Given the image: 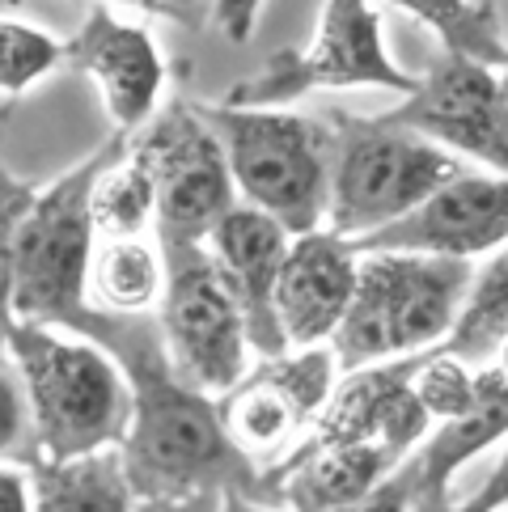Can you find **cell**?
<instances>
[{
	"label": "cell",
	"mask_w": 508,
	"mask_h": 512,
	"mask_svg": "<svg viewBox=\"0 0 508 512\" xmlns=\"http://www.w3.org/2000/svg\"><path fill=\"white\" fill-rule=\"evenodd\" d=\"M500 512H508V504H504V508H500Z\"/></svg>",
	"instance_id": "38"
},
{
	"label": "cell",
	"mask_w": 508,
	"mask_h": 512,
	"mask_svg": "<svg viewBox=\"0 0 508 512\" xmlns=\"http://www.w3.org/2000/svg\"><path fill=\"white\" fill-rule=\"evenodd\" d=\"M504 504H508V445L496 457V466L487 470V479L479 483L475 496L458 504V512H500Z\"/></svg>",
	"instance_id": "30"
},
{
	"label": "cell",
	"mask_w": 508,
	"mask_h": 512,
	"mask_svg": "<svg viewBox=\"0 0 508 512\" xmlns=\"http://www.w3.org/2000/svg\"><path fill=\"white\" fill-rule=\"evenodd\" d=\"M263 0H216L212 22L221 26V34L229 43H246L254 34V17H259Z\"/></svg>",
	"instance_id": "31"
},
{
	"label": "cell",
	"mask_w": 508,
	"mask_h": 512,
	"mask_svg": "<svg viewBox=\"0 0 508 512\" xmlns=\"http://www.w3.org/2000/svg\"><path fill=\"white\" fill-rule=\"evenodd\" d=\"M0 462H17V466L39 462L30 398L22 386V373H17V364L5 347H0Z\"/></svg>",
	"instance_id": "26"
},
{
	"label": "cell",
	"mask_w": 508,
	"mask_h": 512,
	"mask_svg": "<svg viewBox=\"0 0 508 512\" xmlns=\"http://www.w3.org/2000/svg\"><path fill=\"white\" fill-rule=\"evenodd\" d=\"M72 335H85L111 352L132 386V428L119 453L136 500L242 491L271 504L263 466L229 441L216 398L195 390L170 364L157 314H111L89 305Z\"/></svg>",
	"instance_id": "1"
},
{
	"label": "cell",
	"mask_w": 508,
	"mask_h": 512,
	"mask_svg": "<svg viewBox=\"0 0 508 512\" xmlns=\"http://www.w3.org/2000/svg\"><path fill=\"white\" fill-rule=\"evenodd\" d=\"M64 60L98 85L106 111L115 119V132L132 136L157 115L166 68H161L157 43L144 26L119 22L111 9L98 5L85 17V26L68 39Z\"/></svg>",
	"instance_id": "15"
},
{
	"label": "cell",
	"mask_w": 508,
	"mask_h": 512,
	"mask_svg": "<svg viewBox=\"0 0 508 512\" xmlns=\"http://www.w3.org/2000/svg\"><path fill=\"white\" fill-rule=\"evenodd\" d=\"M415 364L420 356L381 360L343 373L314 428L288 453H314L331 445H390L398 457H411V449H420L432 432V419L411 390Z\"/></svg>",
	"instance_id": "12"
},
{
	"label": "cell",
	"mask_w": 508,
	"mask_h": 512,
	"mask_svg": "<svg viewBox=\"0 0 508 512\" xmlns=\"http://www.w3.org/2000/svg\"><path fill=\"white\" fill-rule=\"evenodd\" d=\"M225 512H280L276 504H263V500H250L242 491H225Z\"/></svg>",
	"instance_id": "34"
},
{
	"label": "cell",
	"mask_w": 508,
	"mask_h": 512,
	"mask_svg": "<svg viewBox=\"0 0 508 512\" xmlns=\"http://www.w3.org/2000/svg\"><path fill=\"white\" fill-rule=\"evenodd\" d=\"M466 166L441 144L411 132L386 115H335L331 119V204L326 229L365 237L415 212Z\"/></svg>",
	"instance_id": "5"
},
{
	"label": "cell",
	"mask_w": 508,
	"mask_h": 512,
	"mask_svg": "<svg viewBox=\"0 0 508 512\" xmlns=\"http://www.w3.org/2000/svg\"><path fill=\"white\" fill-rule=\"evenodd\" d=\"M504 436H508V377L496 364H479L475 407L441 424L437 432H428L420 453H411L420 496H453V479L462 474V466L475 462L479 453H487Z\"/></svg>",
	"instance_id": "18"
},
{
	"label": "cell",
	"mask_w": 508,
	"mask_h": 512,
	"mask_svg": "<svg viewBox=\"0 0 508 512\" xmlns=\"http://www.w3.org/2000/svg\"><path fill=\"white\" fill-rule=\"evenodd\" d=\"M504 339H508V242L492 250V259L475 271L470 297L458 322H453V331L445 335L441 352L479 369V364H492Z\"/></svg>",
	"instance_id": "21"
},
{
	"label": "cell",
	"mask_w": 508,
	"mask_h": 512,
	"mask_svg": "<svg viewBox=\"0 0 508 512\" xmlns=\"http://www.w3.org/2000/svg\"><path fill=\"white\" fill-rule=\"evenodd\" d=\"M411 512H458V500L453 496H420Z\"/></svg>",
	"instance_id": "35"
},
{
	"label": "cell",
	"mask_w": 508,
	"mask_h": 512,
	"mask_svg": "<svg viewBox=\"0 0 508 512\" xmlns=\"http://www.w3.org/2000/svg\"><path fill=\"white\" fill-rule=\"evenodd\" d=\"M221 140L242 204L267 212L293 237L326 229L331 123L263 106H199Z\"/></svg>",
	"instance_id": "6"
},
{
	"label": "cell",
	"mask_w": 508,
	"mask_h": 512,
	"mask_svg": "<svg viewBox=\"0 0 508 512\" xmlns=\"http://www.w3.org/2000/svg\"><path fill=\"white\" fill-rule=\"evenodd\" d=\"M64 60V47L51 34L13 17H0V94H26Z\"/></svg>",
	"instance_id": "25"
},
{
	"label": "cell",
	"mask_w": 508,
	"mask_h": 512,
	"mask_svg": "<svg viewBox=\"0 0 508 512\" xmlns=\"http://www.w3.org/2000/svg\"><path fill=\"white\" fill-rule=\"evenodd\" d=\"M492 364H496V369H500V373H504V377H508V339H504V343H500V352H496V356H492Z\"/></svg>",
	"instance_id": "36"
},
{
	"label": "cell",
	"mask_w": 508,
	"mask_h": 512,
	"mask_svg": "<svg viewBox=\"0 0 508 512\" xmlns=\"http://www.w3.org/2000/svg\"><path fill=\"white\" fill-rule=\"evenodd\" d=\"M140 512H225V496H221V491H199V496L140 500Z\"/></svg>",
	"instance_id": "33"
},
{
	"label": "cell",
	"mask_w": 508,
	"mask_h": 512,
	"mask_svg": "<svg viewBox=\"0 0 508 512\" xmlns=\"http://www.w3.org/2000/svg\"><path fill=\"white\" fill-rule=\"evenodd\" d=\"M508 242V174L462 170L441 191H432L415 212L386 229L356 237V254L407 250V254H445L475 263Z\"/></svg>",
	"instance_id": "13"
},
{
	"label": "cell",
	"mask_w": 508,
	"mask_h": 512,
	"mask_svg": "<svg viewBox=\"0 0 508 512\" xmlns=\"http://www.w3.org/2000/svg\"><path fill=\"white\" fill-rule=\"evenodd\" d=\"M153 221H157L153 178H149V170H144V161L132 157V149H127L94 187L98 237L102 242L106 237H140V229H149Z\"/></svg>",
	"instance_id": "23"
},
{
	"label": "cell",
	"mask_w": 508,
	"mask_h": 512,
	"mask_svg": "<svg viewBox=\"0 0 508 512\" xmlns=\"http://www.w3.org/2000/svg\"><path fill=\"white\" fill-rule=\"evenodd\" d=\"M394 5L437 30L449 56L479 60L487 68L508 60V26L487 0H394Z\"/></svg>",
	"instance_id": "22"
},
{
	"label": "cell",
	"mask_w": 508,
	"mask_h": 512,
	"mask_svg": "<svg viewBox=\"0 0 508 512\" xmlns=\"http://www.w3.org/2000/svg\"><path fill=\"white\" fill-rule=\"evenodd\" d=\"M216 271L225 276L233 301H238L242 318H246V339L254 356H284L293 352L284 339V326L276 318V284H280V267L284 254L293 246V233L280 221H271L267 212L250 208V204H233L229 216L208 233Z\"/></svg>",
	"instance_id": "14"
},
{
	"label": "cell",
	"mask_w": 508,
	"mask_h": 512,
	"mask_svg": "<svg viewBox=\"0 0 508 512\" xmlns=\"http://www.w3.org/2000/svg\"><path fill=\"white\" fill-rule=\"evenodd\" d=\"M500 98H504V111H508V60H504V77H500Z\"/></svg>",
	"instance_id": "37"
},
{
	"label": "cell",
	"mask_w": 508,
	"mask_h": 512,
	"mask_svg": "<svg viewBox=\"0 0 508 512\" xmlns=\"http://www.w3.org/2000/svg\"><path fill=\"white\" fill-rule=\"evenodd\" d=\"M166 288V259L140 237H106L94 250L89 301L111 314H153Z\"/></svg>",
	"instance_id": "20"
},
{
	"label": "cell",
	"mask_w": 508,
	"mask_h": 512,
	"mask_svg": "<svg viewBox=\"0 0 508 512\" xmlns=\"http://www.w3.org/2000/svg\"><path fill=\"white\" fill-rule=\"evenodd\" d=\"M390 445H331L314 453H284L276 466L263 470L271 504L288 512H339L365 500L377 483L403 466Z\"/></svg>",
	"instance_id": "17"
},
{
	"label": "cell",
	"mask_w": 508,
	"mask_h": 512,
	"mask_svg": "<svg viewBox=\"0 0 508 512\" xmlns=\"http://www.w3.org/2000/svg\"><path fill=\"white\" fill-rule=\"evenodd\" d=\"M0 512H34L30 466H9V462H0Z\"/></svg>",
	"instance_id": "32"
},
{
	"label": "cell",
	"mask_w": 508,
	"mask_h": 512,
	"mask_svg": "<svg viewBox=\"0 0 508 512\" xmlns=\"http://www.w3.org/2000/svg\"><path fill=\"white\" fill-rule=\"evenodd\" d=\"M161 259L166 288L157 301V322L170 364L195 390L221 398L250 369L246 318L204 242H170L161 246Z\"/></svg>",
	"instance_id": "7"
},
{
	"label": "cell",
	"mask_w": 508,
	"mask_h": 512,
	"mask_svg": "<svg viewBox=\"0 0 508 512\" xmlns=\"http://www.w3.org/2000/svg\"><path fill=\"white\" fill-rule=\"evenodd\" d=\"M30 398L39 457L119 449L132 428V386L123 369L85 335L13 322L5 339Z\"/></svg>",
	"instance_id": "3"
},
{
	"label": "cell",
	"mask_w": 508,
	"mask_h": 512,
	"mask_svg": "<svg viewBox=\"0 0 508 512\" xmlns=\"http://www.w3.org/2000/svg\"><path fill=\"white\" fill-rule=\"evenodd\" d=\"M356 271L360 254L348 237L331 229L293 237L276 284V318L293 352L318 347L339 331L356 292Z\"/></svg>",
	"instance_id": "16"
},
{
	"label": "cell",
	"mask_w": 508,
	"mask_h": 512,
	"mask_svg": "<svg viewBox=\"0 0 508 512\" xmlns=\"http://www.w3.org/2000/svg\"><path fill=\"white\" fill-rule=\"evenodd\" d=\"M115 5H132L140 13L166 17V22H178L187 30H199L216 13V0H115Z\"/></svg>",
	"instance_id": "29"
},
{
	"label": "cell",
	"mask_w": 508,
	"mask_h": 512,
	"mask_svg": "<svg viewBox=\"0 0 508 512\" xmlns=\"http://www.w3.org/2000/svg\"><path fill=\"white\" fill-rule=\"evenodd\" d=\"M34 512H140L119 449L39 457L30 466Z\"/></svg>",
	"instance_id": "19"
},
{
	"label": "cell",
	"mask_w": 508,
	"mask_h": 512,
	"mask_svg": "<svg viewBox=\"0 0 508 512\" xmlns=\"http://www.w3.org/2000/svg\"><path fill=\"white\" fill-rule=\"evenodd\" d=\"M132 157L144 161L157 191V237L170 242H208V233L238 204L229 157L221 140L191 102H170L127 136Z\"/></svg>",
	"instance_id": "8"
},
{
	"label": "cell",
	"mask_w": 508,
	"mask_h": 512,
	"mask_svg": "<svg viewBox=\"0 0 508 512\" xmlns=\"http://www.w3.org/2000/svg\"><path fill=\"white\" fill-rule=\"evenodd\" d=\"M411 390L432 424H449V419H458L475 407V364L432 347V352H424L420 364H415Z\"/></svg>",
	"instance_id": "24"
},
{
	"label": "cell",
	"mask_w": 508,
	"mask_h": 512,
	"mask_svg": "<svg viewBox=\"0 0 508 512\" xmlns=\"http://www.w3.org/2000/svg\"><path fill=\"white\" fill-rule=\"evenodd\" d=\"M127 153V132H111L102 149L89 153L47 191H39L26 221L17 225L13 246V322L30 326H77L89 301L98 225L94 187Z\"/></svg>",
	"instance_id": "4"
},
{
	"label": "cell",
	"mask_w": 508,
	"mask_h": 512,
	"mask_svg": "<svg viewBox=\"0 0 508 512\" xmlns=\"http://www.w3.org/2000/svg\"><path fill=\"white\" fill-rule=\"evenodd\" d=\"M34 187L17 182L9 170H0V347L13 331V246H17V225L26 221L34 208Z\"/></svg>",
	"instance_id": "27"
},
{
	"label": "cell",
	"mask_w": 508,
	"mask_h": 512,
	"mask_svg": "<svg viewBox=\"0 0 508 512\" xmlns=\"http://www.w3.org/2000/svg\"><path fill=\"white\" fill-rule=\"evenodd\" d=\"M415 500H420V483H415V466L407 457V462L398 466L386 483H377L365 500H356V504L339 508V512H411Z\"/></svg>",
	"instance_id": "28"
},
{
	"label": "cell",
	"mask_w": 508,
	"mask_h": 512,
	"mask_svg": "<svg viewBox=\"0 0 508 512\" xmlns=\"http://www.w3.org/2000/svg\"><path fill=\"white\" fill-rule=\"evenodd\" d=\"M470 284L475 263L466 259L407 250L360 254L352 305L331 335L339 373L441 347L470 297Z\"/></svg>",
	"instance_id": "2"
},
{
	"label": "cell",
	"mask_w": 508,
	"mask_h": 512,
	"mask_svg": "<svg viewBox=\"0 0 508 512\" xmlns=\"http://www.w3.org/2000/svg\"><path fill=\"white\" fill-rule=\"evenodd\" d=\"M335 381H339L335 352L322 343L271 356V360L259 356V364H250L238 377V386H229L216 398L221 424L229 432V441L250 462H259L267 470L293 449L297 436L314 428Z\"/></svg>",
	"instance_id": "10"
},
{
	"label": "cell",
	"mask_w": 508,
	"mask_h": 512,
	"mask_svg": "<svg viewBox=\"0 0 508 512\" xmlns=\"http://www.w3.org/2000/svg\"><path fill=\"white\" fill-rule=\"evenodd\" d=\"M381 115L428 136L453 157H470L487 170L508 174V111L496 72L479 60L445 51L420 77V85L394 111Z\"/></svg>",
	"instance_id": "11"
},
{
	"label": "cell",
	"mask_w": 508,
	"mask_h": 512,
	"mask_svg": "<svg viewBox=\"0 0 508 512\" xmlns=\"http://www.w3.org/2000/svg\"><path fill=\"white\" fill-rule=\"evenodd\" d=\"M398 89L411 94L420 77H411L394 64V56L381 43V17L369 0H326L318 17V34L310 51H276L254 77L229 89V106H263L280 111L310 89Z\"/></svg>",
	"instance_id": "9"
}]
</instances>
